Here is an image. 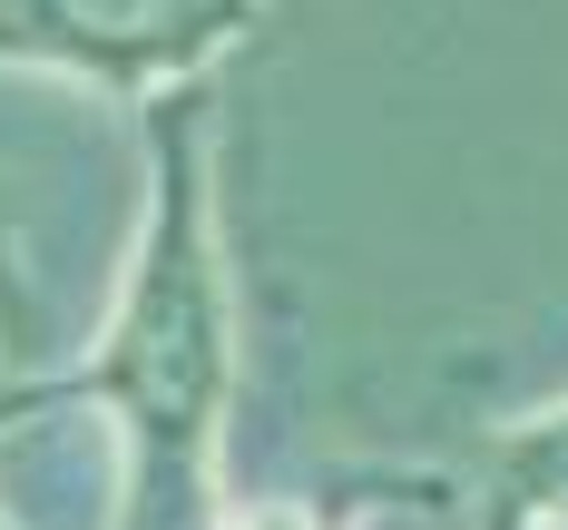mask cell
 <instances>
[{"label": "cell", "instance_id": "cell-6", "mask_svg": "<svg viewBox=\"0 0 568 530\" xmlns=\"http://www.w3.org/2000/svg\"><path fill=\"white\" fill-rule=\"evenodd\" d=\"M0 530H10V521H0Z\"/></svg>", "mask_w": 568, "mask_h": 530}, {"label": "cell", "instance_id": "cell-1", "mask_svg": "<svg viewBox=\"0 0 568 530\" xmlns=\"http://www.w3.org/2000/svg\"><path fill=\"white\" fill-rule=\"evenodd\" d=\"M148 138V217L118 276L109 334L79 373L0 393V422L40 403H99L128 442L118 530H226L216 462H226L235 383H245V314L216 227V89H168L138 109Z\"/></svg>", "mask_w": 568, "mask_h": 530}, {"label": "cell", "instance_id": "cell-2", "mask_svg": "<svg viewBox=\"0 0 568 530\" xmlns=\"http://www.w3.org/2000/svg\"><path fill=\"white\" fill-rule=\"evenodd\" d=\"M275 0H0V69H59L118 109L196 89Z\"/></svg>", "mask_w": 568, "mask_h": 530}, {"label": "cell", "instance_id": "cell-4", "mask_svg": "<svg viewBox=\"0 0 568 530\" xmlns=\"http://www.w3.org/2000/svg\"><path fill=\"white\" fill-rule=\"evenodd\" d=\"M226 530H324V521H314L304 501H255V511H245V521H226Z\"/></svg>", "mask_w": 568, "mask_h": 530}, {"label": "cell", "instance_id": "cell-5", "mask_svg": "<svg viewBox=\"0 0 568 530\" xmlns=\"http://www.w3.org/2000/svg\"><path fill=\"white\" fill-rule=\"evenodd\" d=\"M0 266H10V236H0Z\"/></svg>", "mask_w": 568, "mask_h": 530}, {"label": "cell", "instance_id": "cell-3", "mask_svg": "<svg viewBox=\"0 0 568 530\" xmlns=\"http://www.w3.org/2000/svg\"><path fill=\"white\" fill-rule=\"evenodd\" d=\"M480 530H568V403L510 412L480 442Z\"/></svg>", "mask_w": 568, "mask_h": 530}]
</instances>
